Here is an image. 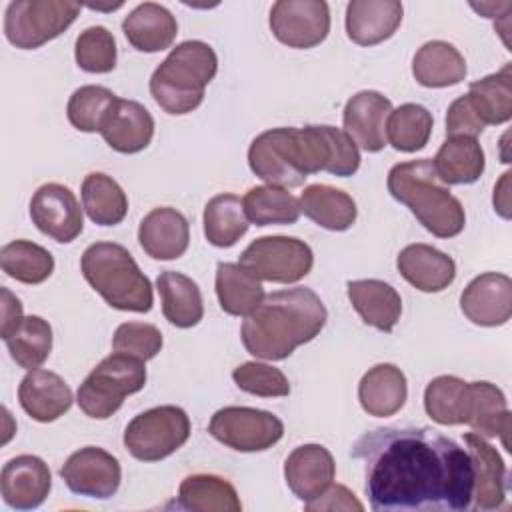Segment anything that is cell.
I'll use <instances>...</instances> for the list:
<instances>
[{"label": "cell", "instance_id": "obj_8", "mask_svg": "<svg viewBox=\"0 0 512 512\" xmlns=\"http://www.w3.org/2000/svg\"><path fill=\"white\" fill-rule=\"evenodd\" d=\"M78 2L12 0L4 14V34L20 50H34L58 38L80 14Z\"/></svg>", "mask_w": 512, "mask_h": 512}, {"label": "cell", "instance_id": "obj_25", "mask_svg": "<svg viewBox=\"0 0 512 512\" xmlns=\"http://www.w3.org/2000/svg\"><path fill=\"white\" fill-rule=\"evenodd\" d=\"M464 424L484 438H500L504 448L510 450L508 434L512 418L506 396L496 384L486 380L468 382V412Z\"/></svg>", "mask_w": 512, "mask_h": 512}, {"label": "cell", "instance_id": "obj_44", "mask_svg": "<svg viewBox=\"0 0 512 512\" xmlns=\"http://www.w3.org/2000/svg\"><path fill=\"white\" fill-rule=\"evenodd\" d=\"M118 96L98 84H86L72 92L66 116L68 122L80 132H100L116 104Z\"/></svg>", "mask_w": 512, "mask_h": 512}, {"label": "cell", "instance_id": "obj_49", "mask_svg": "<svg viewBox=\"0 0 512 512\" xmlns=\"http://www.w3.org/2000/svg\"><path fill=\"white\" fill-rule=\"evenodd\" d=\"M306 510H364V504L342 484H330L322 496L306 504Z\"/></svg>", "mask_w": 512, "mask_h": 512}, {"label": "cell", "instance_id": "obj_47", "mask_svg": "<svg viewBox=\"0 0 512 512\" xmlns=\"http://www.w3.org/2000/svg\"><path fill=\"white\" fill-rule=\"evenodd\" d=\"M162 332L154 324L124 322L116 328L112 338L114 352H122L140 360H150L162 350Z\"/></svg>", "mask_w": 512, "mask_h": 512}, {"label": "cell", "instance_id": "obj_7", "mask_svg": "<svg viewBox=\"0 0 512 512\" xmlns=\"http://www.w3.org/2000/svg\"><path fill=\"white\" fill-rule=\"evenodd\" d=\"M190 438V418L180 406L164 404L134 416L124 430V448L140 462H158Z\"/></svg>", "mask_w": 512, "mask_h": 512}, {"label": "cell", "instance_id": "obj_3", "mask_svg": "<svg viewBox=\"0 0 512 512\" xmlns=\"http://www.w3.org/2000/svg\"><path fill=\"white\" fill-rule=\"evenodd\" d=\"M386 186L390 196L402 202L430 234L438 238H454L464 230V208L438 178L430 158L392 166Z\"/></svg>", "mask_w": 512, "mask_h": 512}, {"label": "cell", "instance_id": "obj_21", "mask_svg": "<svg viewBox=\"0 0 512 512\" xmlns=\"http://www.w3.org/2000/svg\"><path fill=\"white\" fill-rule=\"evenodd\" d=\"M138 242L154 260H176L188 250L190 226L186 216L172 206L152 208L138 226Z\"/></svg>", "mask_w": 512, "mask_h": 512}, {"label": "cell", "instance_id": "obj_41", "mask_svg": "<svg viewBox=\"0 0 512 512\" xmlns=\"http://www.w3.org/2000/svg\"><path fill=\"white\" fill-rule=\"evenodd\" d=\"M242 206L248 222L256 226L270 224H294L300 218V202L278 186H254L242 198Z\"/></svg>", "mask_w": 512, "mask_h": 512}, {"label": "cell", "instance_id": "obj_17", "mask_svg": "<svg viewBox=\"0 0 512 512\" xmlns=\"http://www.w3.org/2000/svg\"><path fill=\"white\" fill-rule=\"evenodd\" d=\"M462 314L476 326H502L512 316V280L500 272H484L460 294Z\"/></svg>", "mask_w": 512, "mask_h": 512}, {"label": "cell", "instance_id": "obj_28", "mask_svg": "<svg viewBox=\"0 0 512 512\" xmlns=\"http://www.w3.org/2000/svg\"><path fill=\"white\" fill-rule=\"evenodd\" d=\"M122 32L138 52H160L172 46L178 22L172 12L156 2L138 4L122 22Z\"/></svg>", "mask_w": 512, "mask_h": 512}, {"label": "cell", "instance_id": "obj_51", "mask_svg": "<svg viewBox=\"0 0 512 512\" xmlns=\"http://www.w3.org/2000/svg\"><path fill=\"white\" fill-rule=\"evenodd\" d=\"M508 180H510V172H504L500 182L494 186V210L502 216V218H510V200H508Z\"/></svg>", "mask_w": 512, "mask_h": 512}, {"label": "cell", "instance_id": "obj_15", "mask_svg": "<svg viewBox=\"0 0 512 512\" xmlns=\"http://www.w3.org/2000/svg\"><path fill=\"white\" fill-rule=\"evenodd\" d=\"M30 218L34 226L56 242L76 240L84 228L82 208L74 192L58 182L42 184L30 200Z\"/></svg>", "mask_w": 512, "mask_h": 512}, {"label": "cell", "instance_id": "obj_2", "mask_svg": "<svg viewBox=\"0 0 512 512\" xmlns=\"http://www.w3.org/2000/svg\"><path fill=\"white\" fill-rule=\"evenodd\" d=\"M328 318L320 296L306 286H294L264 296L240 328L244 348L262 360H284L298 346L314 340Z\"/></svg>", "mask_w": 512, "mask_h": 512}, {"label": "cell", "instance_id": "obj_9", "mask_svg": "<svg viewBox=\"0 0 512 512\" xmlns=\"http://www.w3.org/2000/svg\"><path fill=\"white\" fill-rule=\"evenodd\" d=\"M238 264L260 282L294 284L312 270L314 254L300 238L262 236L244 248Z\"/></svg>", "mask_w": 512, "mask_h": 512}, {"label": "cell", "instance_id": "obj_34", "mask_svg": "<svg viewBox=\"0 0 512 512\" xmlns=\"http://www.w3.org/2000/svg\"><path fill=\"white\" fill-rule=\"evenodd\" d=\"M432 166L446 186L474 184L486 166L484 150L476 138L452 136L444 140L432 160Z\"/></svg>", "mask_w": 512, "mask_h": 512}, {"label": "cell", "instance_id": "obj_23", "mask_svg": "<svg viewBox=\"0 0 512 512\" xmlns=\"http://www.w3.org/2000/svg\"><path fill=\"white\" fill-rule=\"evenodd\" d=\"M402 14L398 0H352L346 6V34L358 46H376L398 30Z\"/></svg>", "mask_w": 512, "mask_h": 512}, {"label": "cell", "instance_id": "obj_10", "mask_svg": "<svg viewBox=\"0 0 512 512\" xmlns=\"http://www.w3.org/2000/svg\"><path fill=\"white\" fill-rule=\"evenodd\" d=\"M300 168L306 176L328 172L340 178L352 176L360 168V152L354 140L342 130L326 124L296 128Z\"/></svg>", "mask_w": 512, "mask_h": 512}, {"label": "cell", "instance_id": "obj_27", "mask_svg": "<svg viewBox=\"0 0 512 512\" xmlns=\"http://www.w3.org/2000/svg\"><path fill=\"white\" fill-rule=\"evenodd\" d=\"M348 300L360 318L380 332H392L402 314V298L384 280L366 278L346 284Z\"/></svg>", "mask_w": 512, "mask_h": 512}, {"label": "cell", "instance_id": "obj_13", "mask_svg": "<svg viewBox=\"0 0 512 512\" xmlns=\"http://www.w3.org/2000/svg\"><path fill=\"white\" fill-rule=\"evenodd\" d=\"M274 38L288 48H314L330 32V8L324 0H278L268 18Z\"/></svg>", "mask_w": 512, "mask_h": 512}, {"label": "cell", "instance_id": "obj_24", "mask_svg": "<svg viewBox=\"0 0 512 512\" xmlns=\"http://www.w3.org/2000/svg\"><path fill=\"white\" fill-rule=\"evenodd\" d=\"M400 276L420 292H442L456 278L454 260L430 246V244H408L396 258Z\"/></svg>", "mask_w": 512, "mask_h": 512}, {"label": "cell", "instance_id": "obj_29", "mask_svg": "<svg viewBox=\"0 0 512 512\" xmlns=\"http://www.w3.org/2000/svg\"><path fill=\"white\" fill-rule=\"evenodd\" d=\"M408 398L404 372L394 364L372 366L358 384V400L366 414L376 418L394 416Z\"/></svg>", "mask_w": 512, "mask_h": 512}, {"label": "cell", "instance_id": "obj_40", "mask_svg": "<svg viewBox=\"0 0 512 512\" xmlns=\"http://www.w3.org/2000/svg\"><path fill=\"white\" fill-rule=\"evenodd\" d=\"M424 410L442 426L464 424L468 412V382L450 374L432 378L424 390Z\"/></svg>", "mask_w": 512, "mask_h": 512}, {"label": "cell", "instance_id": "obj_1", "mask_svg": "<svg viewBox=\"0 0 512 512\" xmlns=\"http://www.w3.org/2000/svg\"><path fill=\"white\" fill-rule=\"evenodd\" d=\"M350 454L364 464V492L376 512L472 510L470 454L432 428H376L362 434Z\"/></svg>", "mask_w": 512, "mask_h": 512}, {"label": "cell", "instance_id": "obj_35", "mask_svg": "<svg viewBox=\"0 0 512 512\" xmlns=\"http://www.w3.org/2000/svg\"><path fill=\"white\" fill-rule=\"evenodd\" d=\"M468 100L484 126L504 124L512 118V68L506 62L498 72L474 80Z\"/></svg>", "mask_w": 512, "mask_h": 512}, {"label": "cell", "instance_id": "obj_33", "mask_svg": "<svg viewBox=\"0 0 512 512\" xmlns=\"http://www.w3.org/2000/svg\"><path fill=\"white\" fill-rule=\"evenodd\" d=\"M176 508L192 512H240L236 488L216 474H190L178 486Z\"/></svg>", "mask_w": 512, "mask_h": 512}, {"label": "cell", "instance_id": "obj_11", "mask_svg": "<svg viewBox=\"0 0 512 512\" xmlns=\"http://www.w3.org/2000/svg\"><path fill=\"white\" fill-rule=\"evenodd\" d=\"M208 432L232 450L262 452L280 442L284 436V424L268 410L224 406L212 414Z\"/></svg>", "mask_w": 512, "mask_h": 512}, {"label": "cell", "instance_id": "obj_36", "mask_svg": "<svg viewBox=\"0 0 512 512\" xmlns=\"http://www.w3.org/2000/svg\"><path fill=\"white\" fill-rule=\"evenodd\" d=\"M216 296L226 314L246 318L264 300V288L240 264L220 262L216 266Z\"/></svg>", "mask_w": 512, "mask_h": 512}, {"label": "cell", "instance_id": "obj_38", "mask_svg": "<svg viewBox=\"0 0 512 512\" xmlns=\"http://www.w3.org/2000/svg\"><path fill=\"white\" fill-rule=\"evenodd\" d=\"M82 208L94 224L116 226L126 218L128 198L112 176L90 172L82 182Z\"/></svg>", "mask_w": 512, "mask_h": 512}, {"label": "cell", "instance_id": "obj_14", "mask_svg": "<svg viewBox=\"0 0 512 512\" xmlns=\"http://www.w3.org/2000/svg\"><path fill=\"white\" fill-rule=\"evenodd\" d=\"M60 476L74 494L106 500L118 492L122 468L118 458L104 448L84 446L68 456Z\"/></svg>", "mask_w": 512, "mask_h": 512}, {"label": "cell", "instance_id": "obj_22", "mask_svg": "<svg viewBox=\"0 0 512 512\" xmlns=\"http://www.w3.org/2000/svg\"><path fill=\"white\" fill-rule=\"evenodd\" d=\"M18 400L22 410L36 422H54L66 414L74 402L70 386L50 370L34 368L20 380Z\"/></svg>", "mask_w": 512, "mask_h": 512}, {"label": "cell", "instance_id": "obj_39", "mask_svg": "<svg viewBox=\"0 0 512 512\" xmlns=\"http://www.w3.org/2000/svg\"><path fill=\"white\" fill-rule=\"evenodd\" d=\"M2 272L22 284H42L54 272V256L30 240H12L0 248Z\"/></svg>", "mask_w": 512, "mask_h": 512}, {"label": "cell", "instance_id": "obj_30", "mask_svg": "<svg viewBox=\"0 0 512 512\" xmlns=\"http://www.w3.org/2000/svg\"><path fill=\"white\" fill-rule=\"evenodd\" d=\"M466 60L456 46L444 40L422 44L412 58V74L420 86L446 88L466 78Z\"/></svg>", "mask_w": 512, "mask_h": 512}, {"label": "cell", "instance_id": "obj_26", "mask_svg": "<svg viewBox=\"0 0 512 512\" xmlns=\"http://www.w3.org/2000/svg\"><path fill=\"white\" fill-rule=\"evenodd\" d=\"M100 134L112 150L120 154H136L150 144L154 136V118L140 102L118 98Z\"/></svg>", "mask_w": 512, "mask_h": 512}, {"label": "cell", "instance_id": "obj_43", "mask_svg": "<svg viewBox=\"0 0 512 512\" xmlns=\"http://www.w3.org/2000/svg\"><path fill=\"white\" fill-rule=\"evenodd\" d=\"M12 360L24 368H40L52 352V328L42 316H24L20 326L4 340Z\"/></svg>", "mask_w": 512, "mask_h": 512}, {"label": "cell", "instance_id": "obj_45", "mask_svg": "<svg viewBox=\"0 0 512 512\" xmlns=\"http://www.w3.org/2000/svg\"><path fill=\"white\" fill-rule=\"evenodd\" d=\"M116 40L104 26H90L76 38L74 58L80 70L106 74L116 68Z\"/></svg>", "mask_w": 512, "mask_h": 512}, {"label": "cell", "instance_id": "obj_19", "mask_svg": "<svg viewBox=\"0 0 512 512\" xmlns=\"http://www.w3.org/2000/svg\"><path fill=\"white\" fill-rule=\"evenodd\" d=\"M336 476V464L322 444H302L284 462V480L292 494L304 504L326 492Z\"/></svg>", "mask_w": 512, "mask_h": 512}, {"label": "cell", "instance_id": "obj_46", "mask_svg": "<svg viewBox=\"0 0 512 512\" xmlns=\"http://www.w3.org/2000/svg\"><path fill=\"white\" fill-rule=\"evenodd\" d=\"M232 378L242 392L262 396V398H278L290 394V382L280 368L262 362H244L234 368Z\"/></svg>", "mask_w": 512, "mask_h": 512}, {"label": "cell", "instance_id": "obj_12", "mask_svg": "<svg viewBox=\"0 0 512 512\" xmlns=\"http://www.w3.org/2000/svg\"><path fill=\"white\" fill-rule=\"evenodd\" d=\"M250 170L278 188H296L306 182L296 148V128L280 126L258 134L248 148Z\"/></svg>", "mask_w": 512, "mask_h": 512}, {"label": "cell", "instance_id": "obj_32", "mask_svg": "<svg viewBox=\"0 0 512 512\" xmlns=\"http://www.w3.org/2000/svg\"><path fill=\"white\" fill-rule=\"evenodd\" d=\"M298 202H300V212H304V216H308L312 222L332 232L348 230L358 216L354 198L344 190L328 184L306 186Z\"/></svg>", "mask_w": 512, "mask_h": 512}, {"label": "cell", "instance_id": "obj_4", "mask_svg": "<svg viewBox=\"0 0 512 512\" xmlns=\"http://www.w3.org/2000/svg\"><path fill=\"white\" fill-rule=\"evenodd\" d=\"M218 72L214 48L202 40L180 42L150 76V94L168 114L180 116L196 110L204 88Z\"/></svg>", "mask_w": 512, "mask_h": 512}, {"label": "cell", "instance_id": "obj_31", "mask_svg": "<svg viewBox=\"0 0 512 512\" xmlns=\"http://www.w3.org/2000/svg\"><path fill=\"white\" fill-rule=\"evenodd\" d=\"M164 318L176 328H192L204 316V302L198 284L182 272L164 270L156 278Z\"/></svg>", "mask_w": 512, "mask_h": 512}, {"label": "cell", "instance_id": "obj_50", "mask_svg": "<svg viewBox=\"0 0 512 512\" xmlns=\"http://www.w3.org/2000/svg\"><path fill=\"white\" fill-rule=\"evenodd\" d=\"M0 294H2V326H0V336H2V340H6L18 326H20V322L24 320V314H22V302L6 288V286H2V290H0Z\"/></svg>", "mask_w": 512, "mask_h": 512}, {"label": "cell", "instance_id": "obj_20", "mask_svg": "<svg viewBox=\"0 0 512 512\" xmlns=\"http://www.w3.org/2000/svg\"><path fill=\"white\" fill-rule=\"evenodd\" d=\"M392 112V102L376 92H356L344 106V132L366 152H380L386 146V120Z\"/></svg>", "mask_w": 512, "mask_h": 512}, {"label": "cell", "instance_id": "obj_18", "mask_svg": "<svg viewBox=\"0 0 512 512\" xmlns=\"http://www.w3.org/2000/svg\"><path fill=\"white\" fill-rule=\"evenodd\" d=\"M52 474L48 464L34 454H20L8 460L0 472L4 502L16 510L38 508L50 494Z\"/></svg>", "mask_w": 512, "mask_h": 512}, {"label": "cell", "instance_id": "obj_16", "mask_svg": "<svg viewBox=\"0 0 512 512\" xmlns=\"http://www.w3.org/2000/svg\"><path fill=\"white\" fill-rule=\"evenodd\" d=\"M464 444L474 468L472 508L480 512H492L502 508L508 488V470L502 456L484 436L476 432H466Z\"/></svg>", "mask_w": 512, "mask_h": 512}, {"label": "cell", "instance_id": "obj_6", "mask_svg": "<svg viewBox=\"0 0 512 512\" xmlns=\"http://www.w3.org/2000/svg\"><path fill=\"white\" fill-rule=\"evenodd\" d=\"M144 384V360L114 352L84 378V382L78 386L76 402L86 416L106 420L120 410L126 396L140 392Z\"/></svg>", "mask_w": 512, "mask_h": 512}, {"label": "cell", "instance_id": "obj_48", "mask_svg": "<svg viewBox=\"0 0 512 512\" xmlns=\"http://www.w3.org/2000/svg\"><path fill=\"white\" fill-rule=\"evenodd\" d=\"M486 126L482 124V120L478 118V114L474 112L468 96H458L446 112V136H470L476 138L478 134H482Z\"/></svg>", "mask_w": 512, "mask_h": 512}, {"label": "cell", "instance_id": "obj_5", "mask_svg": "<svg viewBox=\"0 0 512 512\" xmlns=\"http://www.w3.org/2000/svg\"><path fill=\"white\" fill-rule=\"evenodd\" d=\"M80 270L108 306L124 312L152 310V284L122 244H90L80 258Z\"/></svg>", "mask_w": 512, "mask_h": 512}, {"label": "cell", "instance_id": "obj_42", "mask_svg": "<svg viewBox=\"0 0 512 512\" xmlns=\"http://www.w3.org/2000/svg\"><path fill=\"white\" fill-rule=\"evenodd\" d=\"M434 118L422 104L406 102L386 120V142L398 152L422 150L432 134Z\"/></svg>", "mask_w": 512, "mask_h": 512}, {"label": "cell", "instance_id": "obj_37", "mask_svg": "<svg viewBox=\"0 0 512 512\" xmlns=\"http://www.w3.org/2000/svg\"><path fill=\"white\" fill-rule=\"evenodd\" d=\"M248 218L240 196L216 194L204 206V236L216 248L234 246L248 232Z\"/></svg>", "mask_w": 512, "mask_h": 512}]
</instances>
